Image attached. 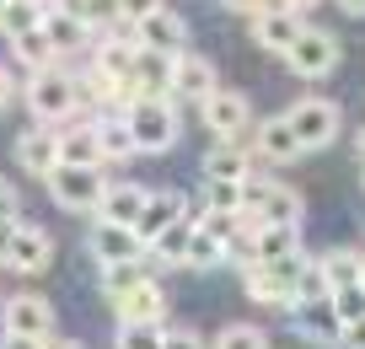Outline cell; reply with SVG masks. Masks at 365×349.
Returning <instances> with one entry per match:
<instances>
[{"mask_svg": "<svg viewBox=\"0 0 365 349\" xmlns=\"http://www.w3.org/2000/svg\"><path fill=\"white\" fill-rule=\"evenodd\" d=\"M220 91L215 81V65L199 54H178L172 59V97H188V102H210Z\"/></svg>", "mask_w": 365, "mask_h": 349, "instance_id": "cell-14", "label": "cell"}, {"mask_svg": "<svg viewBox=\"0 0 365 349\" xmlns=\"http://www.w3.org/2000/svg\"><path fill=\"white\" fill-rule=\"evenodd\" d=\"M328 306H333V317H339V328H354V323L365 317V285L333 290V295H328Z\"/></svg>", "mask_w": 365, "mask_h": 349, "instance_id": "cell-33", "label": "cell"}, {"mask_svg": "<svg viewBox=\"0 0 365 349\" xmlns=\"http://www.w3.org/2000/svg\"><path fill=\"white\" fill-rule=\"evenodd\" d=\"M129 33H135V44L150 49V54H167V59L188 54V27H182L178 11H156V16H145V22H135Z\"/></svg>", "mask_w": 365, "mask_h": 349, "instance_id": "cell-9", "label": "cell"}, {"mask_svg": "<svg viewBox=\"0 0 365 349\" xmlns=\"http://www.w3.org/2000/svg\"><path fill=\"white\" fill-rule=\"evenodd\" d=\"M11 54L22 59L27 70H48V65H54V44H48V33H43V27H38V33L11 38Z\"/></svg>", "mask_w": 365, "mask_h": 349, "instance_id": "cell-30", "label": "cell"}, {"mask_svg": "<svg viewBox=\"0 0 365 349\" xmlns=\"http://www.w3.org/2000/svg\"><path fill=\"white\" fill-rule=\"evenodd\" d=\"M86 253L97 258V269H108V263H140V258H145V242H140L129 226L97 221V226L86 231Z\"/></svg>", "mask_w": 365, "mask_h": 349, "instance_id": "cell-7", "label": "cell"}, {"mask_svg": "<svg viewBox=\"0 0 365 349\" xmlns=\"http://www.w3.org/2000/svg\"><path fill=\"white\" fill-rule=\"evenodd\" d=\"M247 178H252V146L215 140L205 151V183H247Z\"/></svg>", "mask_w": 365, "mask_h": 349, "instance_id": "cell-15", "label": "cell"}, {"mask_svg": "<svg viewBox=\"0 0 365 349\" xmlns=\"http://www.w3.org/2000/svg\"><path fill=\"white\" fill-rule=\"evenodd\" d=\"M199 231H205V237H215L220 248H231V242H237V231H242V215H215V210H199Z\"/></svg>", "mask_w": 365, "mask_h": 349, "instance_id": "cell-36", "label": "cell"}, {"mask_svg": "<svg viewBox=\"0 0 365 349\" xmlns=\"http://www.w3.org/2000/svg\"><path fill=\"white\" fill-rule=\"evenodd\" d=\"M205 210L242 215V183H205Z\"/></svg>", "mask_w": 365, "mask_h": 349, "instance_id": "cell-37", "label": "cell"}, {"mask_svg": "<svg viewBox=\"0 0 365 349\" xmlns=\"http://www.w3.org/2000/svg\"><path fill=\"white\" fill-rule=\"evenodd\" d=\"M156 11H167V0H118V16H124V27L145 22V16H156Z\"/></svg>", "mask_w": 365, "mask_h": 349, "instance_id": "cell-39", "label": "cell"}, {"mask_svg": "<svg viewBox=\"0 0 365 349\" xmlns=\"http://www.w3.org/2000/svg\"><path fill=\"white\" fill-rule=\"evenodd\" d=\"M97 146H103V161H129V156H135V140H129L124 113H108V118H97Z\"/></svg>", "mask_w": 365, "mask_h": 349, "instance_id": "cell-29", "label": "cell"}, {"mask_svg": "<svg viewBox=\"0 0 365 349\" xmlns=\"http://www.w3.org/2000/svg\"><path fill=\"white\" fill-rule=\"evenodd\" d=\"M285 65L296 70L301 81L333 76V65H339V38L322 33V27H301V38L290 44V54H285Z\"/></svg>", "mask_w": 365, "mask_h": 349, "instance_id": "cell-6", "label": "cell"}, {"mask_svg": "<svg viewBox=\"0 0 365 349\" xmlns=\"http://www.w3.org/2000/svg\"><path fill=\"white\" fill-rule=\"evenodd\" d=\"M247 22H252V44L269 49V54H290V44H296L301 27H307L296 11H285V6H263V11H252Z\"/></svg>", "mask_w": 365, "mask_h": 349, "instance_id": "cell-10", "label": "cell"}, {"mask_svg": "<svg viewBox=\"0 0 365 349\" xmlns=\"http://www.w3.org/2000/svg\"><path fill=\"white\" fill-rule=\"evenodd\" d=\"M312 6H317V0H285V11H296V16H301V11H312Z\"/></svg>", "mask_w": 365, "mask_h": 349, "instance_id": "cell-47", "label": "cell"}, {"mask_svg": "<svg viewBox=\"0 0 365 349\" xmlns=\"http://www.w3.org/2000/svg\"><path fill=\"white\" fill-rule=\"evenodd\" d=\"M59 167H103V146H97V124L59 129Z\"/></svg>", "mask_w": 365, "mask_h": 349, "instance_id": "cell-23", "label": "cell"}, {"mask_svg": "<svg viewBox=\"0 0 365 349\" xmlns=\"http://www.w3.org/2000/svg\"><path fill=\"white\" fill-rule=\"evenodd\" d=\"M145 199H150V188H140V183H108L97 221H108V226H129V231H135V221H140V210H145Z\"/></svg>", "mask_w": 365, "mask_h": 349, "instance_id": "cell-19", "label": "cell"}, {"mask_svg": "<svg viewBox=\"0 0 365 349\" xmlns=\"http://www.w3.org/2000/svg\"><path fill=\"white\" fill-rule=\"evenodd\" d=\"M215 349H269V338H263V328H252V323H226L215 333Z\"/></svg>", "mask_w": 365, "mask_h": 349, "instance_id": "cell-35", "label": "cell"}, {"mask_svg": "<svg viewBox=\"0 0 365 349\" xmlns=\"http://www.w3.org/2000/svg\"><path fill=\"white\" fill-rule=\"evenodd\" d=\"M6 6H11V0H0V22H6Z\"/></svg>", "mask_w": 365, "mask_h": 349, "instance_id": "cell-51", "label": "cell"}, {"mask_svg": "<svg viewBox=\"0 0 365 349\" xmlns=\"http://www.w3.org/2000/svg\"><path fill=\"white\" fill-rule=\"evenodd\" d=\"M129 86H135V97H172V59H167V54H150V49H140Z\"/></svg>", "mask_w": 365, "mask_h": 349, "instance_id": "cell-22", "label": "cell"}, {"mask_svg": "<svg viewBox=\"0 0 365 349\" xmlns=\"http://www.w3.org/2000/svg\"><path fill=\"white\" fill-rule=\"evenodd\" d=\"M285 124H290V135L301 140V151H322V146L339 140L344 113H339V102H328V97H301L296 108L285 113Z\"/></svg>", "mask_w": 365, "mask_h": 349, "instance_id": "cell-3", "label": "cell"}, {"mask_svg": "<svg viewBox=\"0 0 365 349\" xmlns=\"http://www.w3.org/2000/svg\"><path fill=\"white\" fill-rule=\"evenodd\" d=\"M339 11H349V16H365V0H339Z\"/></svg>", "mask_w": 365, "mask_h": 349, "instance_id": "cell-46", "label": "cell"}, {"mask_svg": "<svg viewBox=\"0 0 365 349\" xmlns=\"http://www.w3.org/2000/svg\"><path fill=\"white\" fill-rule=\"evenodd\" d=\"M38 27H43V11H38V6H6V22H0V33H6V38L38 33Z\"/></svg>", "mask_w": 365, "mask_h": 349, "instance_id": "cell-38", "label": "cell"}, {"mask_svg": "<svg viewBox=\"0 0 365 349\" xmlns=\"http://www.w3.org/2000/svg\"><path fill=\"white\" fill-rule=\"evenodd\" d=\"M182 215H188V199H182V193H150L145 210H140V221H135V237L145 242V253H150V242H156L167 226L182 221Z\"/></svg>", "mask_w": 365, "mask_h": 349, "instance_id": "cell-18", "label": "cell"}, {"mask_svg": "<svg viewBox=\"0 0 365 349\" xmlns=\"http://www.w3.org/2000/svg\"><path fill=\"white\" fill-rule=\"evenodd\" d=\"M188 242H194V221L182 215L178 226H167L156 242H150V258L167 263V269H182V258H188Z\"/></svg>", "mask_w": 365, "mask_h": 349, "instance_id": "cell-27", "label": "cell"}, {"mask_svg": "<svg viewBox=\"0 0 365 349\" xmlns=\"http://www.w3.org/2000/svg\"><path fill=\"white\" fill-rule=\"evenodd\" d=\"M16 167L48 183V172L59 167V129L38 124V129H27V135H16Z\"/></svg>", "mask_w": 365, "mask_h": 349, "instance_id": "cell-16", "label": "cell"}, {"mask_svg": "<svg viewBox=\"0 0 365 349\" xmlns=\"http://www.w3.org/2000/svg\"><path fill=\"white\" fill-rule=\"evenodd\" d=\"M199 113H205V129L215 140H242L247 124H252V108H247L242 91H215L210 102H199Z\"/></svg>", "mask_w": 365, "mask_h": 349, "instance_id": "cell-8", "label": "cell"}, {"mask_svg": "<svg viewBox=\"0 0 365 349\" xmlns=\"http://www.w3.org/2000/svg\"><path fill=\"white\" fill-rule=\"evenodd\" d=\"M11 6H38V11H43V0H11Z\"/></svg>", "mask_w": 365, "mask_h": 349, "instance_id": "cell-50", "label": "cell"}, {"mask_svg": "<svg viewBox=\"0 0 365 349\" xmlns=\"http://www.w3.org/2000/svg\"><path fill=\"white\" fill-rule=\"evenodd\" d=\"M43 33H48V44H54V54H86V49H97V33H91L76 11L43 16Z\"/></svg>", "mask_w": 365, "mask_h": 349, "instance_id": "cell-20", "label": "cell"}, {"mask_svg": "<svg viewBox=\"0 0 365 349\" xmlns=\"http://www.w3.org/2000/svg\"><path fill=\"white\" fill-rule=\"evenodd\" d=\"M322 274H328V290H349V285H360V269H365V253H354V248H333V253H322Z\"/></svg>", "mask_w": 365, "mask_h": 349, "instance_id": "cell-26", "label": "cell"}, {"mask_svg": "<svg viewBox=\"0 0 365 349\" xmlns=\"http://www.w3.org/2000/svg\"><path fill=\"white\" fill-rule=\"evenodd\" d=\"M54 263V242L43 226H11V248H6V269L16 274H43Z\"/></svg>", "mask_w": 365, "mask_h": 349, "instance_id": "cell-12", "label": "cell"}, {"mask_svg": "<svg viewBox=\"0 0 365 349\" xmlns=\"http://www.w3.org/2000/svg\"><path fill=\"white\" fill-rule=\"evenodd\" d=\"M6 248H11V226H0V263H6Z\"/></svg>", "mask_w": 365, "mask_h": 349, "instance_id": "cell-48", "label": "cell"}, {"mask_svg": "<svg viewBox=\"0 0 365 349\" xmlns=\"http://www.w3.org/2000/svg\"><path fill=\"white\" fill-rule=\"evenodd\" d=\"M301 253L296 226H258L252 231V263H285Z\"/></svg>", "mask_w": 365, "mask_h": 349, "instance_id": "cell-24", "label": "cell"}, {"mask_svg": "<svg viewBox=\"0 0 365 349\" xmlns=\"http://www.w3.org/2000/svg\"><path fill=\"white\" fill-rule=\"evenodd\" d=\"M27 108H33V118L43 129H59V124H70L86 102H81V81L70 76V70H59V65H48V70H33L27 76Z\"/></svg>", "mask_w": 365, "mask_h": 349, "instance_id": "cell-1", "label": "cell"}, {"mask_svg": "<svg viewBox=\"0 0 365 349\" xmlns=\"http://www.w3.org/2000/svg\"><path fill=\"white\" fill-rule=\"evenodd\" d=\"M161 349H205V338H199L194 328H167V338H161Z\"/></svg>", "mask_w": 365, "mask_h": 349, "instance_id": "cell-40", "label": "cell"}, {"mask_svg": "<svg viewBox=\"0 0 365 349\" xmlns=\"http://www.w3.org/2000/svg\"><path fill=\"white\" fill-rule=\"evenodd\" d=\"M135 59H140V44L129 27H113V33L97 44V54H91V70L103 81H129L135 76Z\"/></svg>", "mask_w": 365, "mask_h": 349, "instance_id": "cell-13", "label": "cell"}, {"mask_svg": "<svg viewBox=\"0 0 365 349\" xmlns=\"http://www.w3.org/2000/svg\"><path fill=\"white\" fill-rule=\"evenodd\" d=\"M124 124H129V140H135L140 156H161V151L178 146V108H172V97H135L124 108Z\"/></svg>", "mask_w": 365, "mask_h": 349, "instance_id": "cell-2", "label": "cell"}, {"mask_svg": "<svg viewBox=\"0 0 365 349\" xmlns=\"http://www.w3.org/2000/svg\"><path fill=\"white\" fill-rule=\"evenodd\" d=\"M16 210H22V193H16L6 178H0V226H11V221H16Z\"/></svg>", "mask_w": 365, "mask_h": 349, "instance_id": "cell-41", "label": "cell"}, {"mask_svg": "<svg viewBox=\"0 0 365 349\" xmlns=\"http://www.w3.org/2000/svg\"><path fill=\"white\" fill-rule=\"evenodd\" d=\"M150 280H156V274L145 269V258L140 263H108L103 269V295L108 301H124L129 290H140V285H150Z\"/></svg>", "mask_w": 365, "mask_h": 349, "instance_id": "cell-28", "label": "cell"}, {"mask_svg": "<svg viewBox=\"0 0 365 349\" xmlns=\"http://www.w3.org/2000/svg\"><path fill=\"white\" fill-rule=\"evenodd\" d=\"M226 263V248H220L215 237H205L194 226V242H188V258H182V269H220Z\"/></svg>", "mask_w": 365, "mask_h": 349, "instance_id": "cell-32", "label": "cell"}, {"mask_svg": "<svg viewBox=\"0 0 365 349\" xmlns=\"http://www.w3.org/2000/svg\"><path fill=\"white\" fill-rule=\"evenodd\" d=\"M0 333H27V338H54V306L43 295H11L0 312Z\"/></svg>", "mask_w": 365, "mask_h": 349, "instance_id": "cell-11", "label": "cell"}, {"mask_svg": "<svg viewBox=\"0 0 365 349\" xmlns=\"http://www.w3.org/2000/svg\"><path fill=\"white\" fill-rule=\"evenodd\" d=\"M11 108V76H6V70H0V113Z\"/></svg>", "mask_w": 365, "mask_h": 349, "instance_id": "cell-45", "label": "cell"}, {"mask_svg": "<svg viewBox=\"0 0 365 349\" xmlns=\"http://www.w3.org/2000/svg\"><path fill=\"white\" fill-rule=\"evenodd\" d=\"M113 306H118V323H161V317H167V290L150 280V285L129 290L124 301H113Z\"/></svg>", "mask_w": 365, "mask_h": 349, "instance_id": "cell-25", "label": "cell"}, {"mask_svg": "<svg viewBox=\"0 0 365 349\" xmlns=\"http://www.w3.org/2000/svg\"><path fill=\"white\" fill-rule=\"evenodd\" d=\"M360 285H365V269H360Z\"/></svg>", "mask_w": 365, "mask_h": 349, "instance_id": "cell-53", "label": "cell"}, {"mask_svg": "<svg viewBox=\"0 0 365 349\" xmlns=\"http://www.w3.org/2000/svg\"><path fill=\"white\" fill-rule=\"evenodd\" d=\"M48 193H54L59 210H103V193H108V178L103 167H54L48 172Z\"/></svg>", "mask_w": 365, "mask_h": 349, "instance_id": "cell-5", "label": "cell"}, {"mask_svg": "<svg viewBox=\"0 0 365 349\" xmlns=\"http://www.w3.org/2000/svg\"><path fill=\"white\" fill-rule=\"evenodd\" d=\"M360 156H365V135H360Z\"/></svg>", "mask_w": 365, "mask_h": 349, "instance_id": "cell-52", "label": "cell"}, {"mask_svg": "<svg viewBox=\"0 0 365 349\" xmlns=\"http://www.w3.org/2000/svg\"><path fill=\"white\" fill-rule=\"evenodd\" d=\"M48 349H86V344H81V338H54Z\"/></svg>", "mask_w": 365, "mask_h": 349, "instance_id": "cell-49", "label": "cell"}, {"mask_svg": "<svg viewBox=\"0 0 365 349\" xmlns=\"http://www.w3.org/2000/svg\"><path fill=\"white\" fill-rule=\"evenodd\" d=\"M252 156H263L269 167H290V161H301L307 151H301V140L290 135L285 118H263L258 135H252Z\"/></svg>", "mask_w": 365, "mask_h": 349, "instance_id": "cell-17", "label": "cell"}, {"mask_svg": "<svg viewBox=\"0 0 365 349\" xmlns=\"http://www.w3.org/2000/svg\"><path fill=\"white\" fill-rule=\"evenodd\" d=\"M70 11H76L81 22L91 27V33H97V27H108V33H113V27H124V16H118V0H70Z\"/></svg>", "mask_w": 365, "mask_h": 349, "instance_id": "cell-31", "label": "cell"}, {"mask_svg": "<svg viewBox=\"0 0 365 349\" xmlns=\"http://www.w3.org/2000/svg\"><path fill=\"white\" fill-rule=\"evenodd\" d=\"M226 11H242V16H252V11H263V0H220Z\"/></svg>", "mask_w": 365, "mask_h": 349, "instance_id": "cell-44", "label": "cell"}, {"mask_svg": "<svg viewBox=\"0 0 365 349\" xmlns=\"http://www.w3.org/2000/svg\"><path fill=\"white\" fill-rule=\"evenodd\" d=\"M296 312V333L312 338V344H344V328L339 317H333L328 301H307V306H290Z\"/></svg>", "mask_w": 365, "mask_h": 349, "instance_id": "cell-21", "label": "cell"}, {"mask_svg": "<svg viewBox=\"0 0 365 349\" xmlns=\"http://www.w3.org/2000/svg\"><path fill=\"white\" fill-rule=\"evenodd\" d=\"M301 269H307V258H285V263H252V269H242V285H247V295L258 306H296V280Z\"/></svg>", "mask_w": 365, "mask_h": 349, "instance_id": "cell-4", "label": "cell"}, {"mask_svg": "<svg viewBox=\"0 0 365 349\" xmlns=\"http://www.w3.org/2000/svg\"><path fill=\"white\" fill-rule=\"evenodd\" d=\"M339 349H365V317H360L354 328H344V344H339Z\"/></svg>", "mask_w": 365, "mask_h": 349, "instance_id": "cell-43", "label": "cell"}, {"mask_svg": "<svg viewBox=\"0 0 365 349\" xmlns=\"http://www.w3.org/2000/svg\"><path fill=\"white\" fill-rule=\"evenodd\" d=\"M167 328L161 323H118V349H161Z\"/></svg>", "mask_w": 365, "mask_h": 349, "instance_id": "cell-34", "label": "cell"}, {"mask_svg": "<svg viewBox=\"0 0 365 349\" xmlns=\"http://www.w3.org/2000/svg\"><path fill=\"white\" fill-rule=\"evenodd\" d=\"M54 338H27V333H0V349H48Z\"/></svg>", "mask_w": 365, "mask_h": 349, "instance_id": "cell-42", "label": "cell"}]
</instances>
